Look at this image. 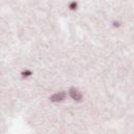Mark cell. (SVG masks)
Listing matches in <instances>:
<instances>
[{"mask_svg":"<svg viewBox=\"0 0 134 134\" xmlns=\"http://www.w3.org/2000/svg\"><path fill=\"white\" fill-rule=\"evenodd\" d=\"M69 95H70V97H71L73 100H75V102H81L82 98H83L82 92H81L77 88H75V87H71V88L69 89Z\"/></svg>","mask_w":134,"mask_h":134,"instance_id":"obj_1","label":"cell"},{"mask_svg":"<svg viewBox=\"0 0 134 134\" xmlns=\"http://www.w3.org/2000/svg\"><path fill=\"white\" fill-rule=\"evenodd\" d=\"M65 97H66V93L64 91H61V92H57L53 95H51L50 96V100L53 102V103H58V102L64 100Z\"/></svg>","mask_w":134,"mask_h":134,"instance_id":"obj_2","label":"cell"},{"mask_svg":"<svg viewBox=\"0 0 134 134\" xmlns=\"http://www.w3.org/2000/svg\"><path fill=\"white\" fill-rule=\"evenodd\" d=\"M31 74H32V71H31V70H29V69H25L24 71H22V72H21L22 77H28V76H30Z\"/></svg>","mask_w":134,"mask_h":134,"instance_id":"obj_3","label":"cell"},{"mask_svg":"<svg viewBox=\"0 0 134 134\" xmlns=\"http://www.w3.org/2000/svg\"><path fill=\"white\" fill-rule=\"evenodd\" d=\"M76 7H77V2H76V1H71V2L69 3V5H68V8H69L70 10H75Z\"/></svg>","mask_w":134,"mask_h":134,"instance_id":"obj_4","label":"cell"},{"mask_svg":"<svg viewBox=\"0 0 134 134\" xmlns=\"http://www.w3.org/2000/svg\"><path fill=\"white\" fill-rule=\"evenodd\" d=\"M113 24H114V27H118V26H119V23H118V22H117V23H116V22H114Z\"/></svg>","mask_w":134,"mask_h":134,"instance_id":"obj_5","label":"cell"}]
</instances>
